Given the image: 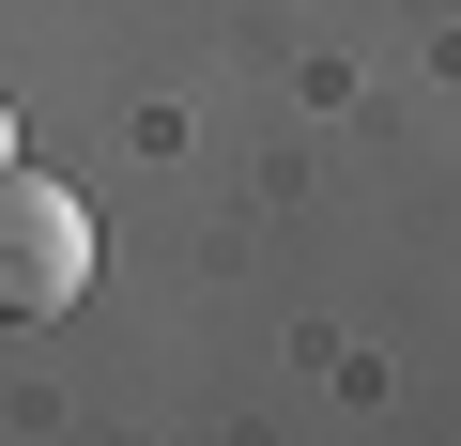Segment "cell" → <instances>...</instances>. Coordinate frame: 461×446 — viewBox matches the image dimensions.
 <instances>
[{"label": "cell", "mask_w": 461, "mask_h": 446, "mask_svg": "<svg viewBox=\"0 0 461 446\" xmlns=\"http://www.w3.org/2000/svg\"><path fill=\"white\" fill-rule=\"evenodd\" d=\"M77 293H93V200L0 154V339H16V323H62Z\"/></svg>", "instance_id": "cell-1"}, {"label": "cell", "mask_w": 461, "mask_h": 446, "mask_svg": "<svg viewBox=\"0 0 461 446\" xmlns=\"http://www.w3.org/2000/svg\"><path fill=\"white\" fill-rule=\"evenodd\" d=\"M0 154H16V108H0Z\"/></svg>", "instance_id": "cell-2"}]
</instances>
